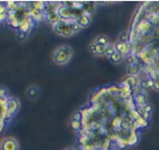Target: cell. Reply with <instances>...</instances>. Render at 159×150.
Here are the masks:
<instances>
[{"mask_svg":"<svg viewBox=\"0 0 159 150\" xmlns=\"http://www.w3.org/2000/svg\"><path fill=\"white\" fill-rule=\"evenodd\" d=\"M52 30L53 32L60 36L71 37L79 31L80 27L77 25V23L74 19L72 20L61 19L59 22L52 26Z\"/></svg>","mask_w":159,"mask_h":150,"instance_id":"cell-1","label":"cell"},{"mask_svg":"<svg viewBox=\"0 0 159 150\" xmlns=\"http://www.w3.org/2000/svg\"><path fill=\"white\" fill-rule=\"evenodd\" d=\"M74 50L73 47L70 45H61L57 49H55L52 53V61L53 63L60 66H64V65L68 64L73 57Z\"/></svg>","mask_w":159,"mask_h":150,"instance_id":"cell-2","label":"cell"},{"mask_svg":"<svg viewBox=\"0 0 159 150\" xmlns=\"http://www.w3.org/2000/svg\"><path fill=\"white\" fill-rule=\"evenodd\" d=\"M5 104H6V119H11L18 112L20 103L16 98L8 97L7 100L5 101Z\"/></svg>","mask_w":159,"mask_h":150,"instance_id":"cell-3","label":"cell"},{"mask_svg":"<svg viewBox=\"0 0 159 150\" xmlns=\"http://www.w3.org/2000/svg\"><path fill=\"white\" fill-rule=\"evenodd\" d=\"M0 149L1 150H19V142L16 138L7 137L2 140L0 144Z\"/></svg>","mask_w":159,"mask_h":150,"instance_id":"cell-4","label":"cell"},{"mask_svg":"<svg viewBox=\"0 0 159 150\" xmlns=\"http://www.w3.org/2000/svg\"><path fill=\"white\" fill-rule=\"evenodd\" d=\"M75 21L77 23V25L80 27V29L85 28V27L89 26V24L91 22V15L89 12H84L82 15H80L78 18L75 20Z\"/></svg>","mask_w":159,"mask_h":150,"instance_id":"cell-5","label":"cell"},{"mask_svg":"<svg viewBox=\"0 0 159 150\" xmlns=\"http://www.w3.org/2000/svg\"><path fill=\"white\" fill-rule=\"evenodd\" d=\"M106 49L107 46L102 45V44H99V43H94L93 42L89 45V52L96 57H100V56H105V52H106Z\"/></svg>","mask_w":159,"mask_h":150,"instance_id":"cell-6","label":"cell"},{"mask_svg":"<svg viewBox=\"0 0 159 150\" xmlns=\"http://www.w3.org/2000/svg\"><path fill=\"white\" fill-rule=\"evenodd\" d=\"M26 93H27V97L29 99H31V100H36V99H38L39 95H40L39 88L35 86L30 87L28 90L26 91Z\"/></svg>","mask_w":159,"mask_h":150,"instance_id":"cell-7","label":"cell"},{"mask_svg":"<svg viewBox=\"0 0 159 150\" xmlns=\"http://www.w3.org/2000/svg\"><path fill=\"white\" fill-rule=\"evenodd\" d=\"M45 21L50 24V25H55V24H57V22L60 21L61 18L60 16L57 15V12H52V13H48V15H45V18H44Z\"/></svg>","mask_w":159,"mask_h":150,"instance_id":"cell-8","label":"cell"},{"mask_svg":"<svg viewBox=\"0 0 159 150\" xmlns=\"http://www.w3.org/2000/svg\"><path fill=\"white\" fill-rule=\"evenodd\" d=\"M94 43H99V44H102V45L105 46H108L110 44V39L108 38V36L104 35V34H101V35H98L97 38L94 39Z\"/></svg>","mask_w":159,"mask_h":150,"instance_id":"cell-9","label":"cell"},{"mask_svg":"<svg viewBox=\"0 0 159 150\" xmlns=\"http://www.w3.org/2000/svg\"><path fill=\"white\" fill-rule=\"evenodd\" d=\"M115 49L120 54H126L128 52V44L124 42H117L115 44Z\"/></svg>","mask_w":159,"mask_h":150,"instance_id":"cell-10","label":"cell"},{"mask_svg":"<svg viewBox=\"0 0 159 150\" xmlns=\"http://www.w3.org/2000/svg\"><path fill=\"white\" fill-rule=\"evenodd\" d=\"M109 59L111 60V62L114 63V64L120 63L121 61H122V59H123V54H120V53H118L117 50H116L115 53H113V54L109 58Z\"/></svg>","mask_w":159,"mask_h":150,"instance_id":"cell-11","label":"cell"},{"mask_svg":"<svg viewBox=\"0 0 159 150\" xmlns=\"http://www.w3.org/2000/svg\"><path fill=\"white\" fill-rule=\"evenodd\" d=\"M134 100H136L137 103L139 105H141V106H145V105H146V103H147L146 97H145L142 93L136 94V96H134Z\"/></svg>","mask_w":159,"mask_h":150,"instance_id":"cell-12","label":"cell"},{"mask_svg":"<svg viewBox=\"0 0 159 150\" xmlns=\"http://www.w3.org/2000/svg\"><path fill=\"white\" fill-rule=\"evenodd\" d=\"M70 125H71V128L73 129H75V131H79L81 127H82V124H81V121H80V118H73V119H71Z\"/></svg>","mask_w":159,"mask_h":150,"instance_id":"cell-13","label":"cell"},{"mask_svg":"<svg viewBox=\"0 0 159 150\" xmlns=\"http://www.w3.org/2000/svg\"><path fill=\"white\" fill-rule=\"evenodd\" d=\"M141 87H145V88H147V87H154V82H153V80L150 79V78H147V79H144L141 82Z\"/></svg>","mask_w":159,"mask_h":150,"instance_id":"cell-14","label":"cell"},{"mask_svg":"<svg viewBox=\"0 0 159 150\" xmlns=\"http://www.w3.org/2000/svg\"><path fill=\"white\" fill-rule=\"evenodd\" d=\"M115 52H116V49H115V45H111V44H109L106 49V52H105V56L110 58L113 54V53H115Z\"/></svg>","mask_w":159,"mask_h":150,"instance_id":"cell-15","label":"cell"},{"mask_svg":"<svg viewBox=\"0 0 159 150\" xmlns=\"http://www.w3.org/2000/svg\"><path fill=\"white\" fill-rule=\"evenodd\" d=\"M125 83H126V86L136 87H137V79L134 76H130V77L126 78V80H125Z\"/></svg>","mask_w":159,"mask_h":150,"instance_id":"cell-16","label":"cell"},{"mask_svg":"<svg viewBox=\"0 0 159 150\" xmlns=\"http://www.w3.org/2000/svg\"><path fill=\"white\" fill-rule=\"evenodd\" d=\"M127 39H128V33H127L126 31L121 32L120 36H119V42H124V43H126Z\"/></svg>","mask_w":159,"mask_h":150,"instance_id":"cell-17","label":"cell"},{"mask_svg":"<svg viewBox=\"0 0 159 150\" xmlns=\"http://www.w3.org/2000/svg\"><path fill=\"white\" fill-rule=\"evenodd\" d=\"M27 37H28V34L25 33V32H21V31H19L18 32V39L20 40V41H24Z\"/></svg>","mask_w":159,"mask_h":150,"instance_id":"cell-18","label":"cell"},{"mask_svg":"<svg viewBox=\"0 0 159 150\" xmlns=\"http://www.w3.org/2000/svg\"><path fill=\"white\" fill-rule=\"evenodd\" d=\"M3 15H7V8H6V5L0 3V16Z\"/></svg>","mask_w":159,"mask_h":150,"instance_id":"cell-19","label":"cell"},{"mask_svg":"<svg viewBox=\"0 0 159 150\" xmlns=\"http://www.w3.org/2000/svg\"><path fill=\"white\" fill-rule=\"evenodd\" d=\"M153 82H154V87H153L156 91H159V76L155 78V79L153 80Z\"/></svg>","mask_w":159,"mask_h":150,"instance_id":"cell-20","label":"cell"},{"mask_svg":"<svg viewBox=\"0 0 159 150\" xmlns=\"http://www.w3.org/2000/svg\"><path fill=\"white\" fill-rule=\"evenodd\" d=\"M65 150H75V149H72V148H69V149H65Z\"/></svg>","mask_w":159,"mask_h":150,"instance_id":"cell-21","label":"cell"}]
</instances>
